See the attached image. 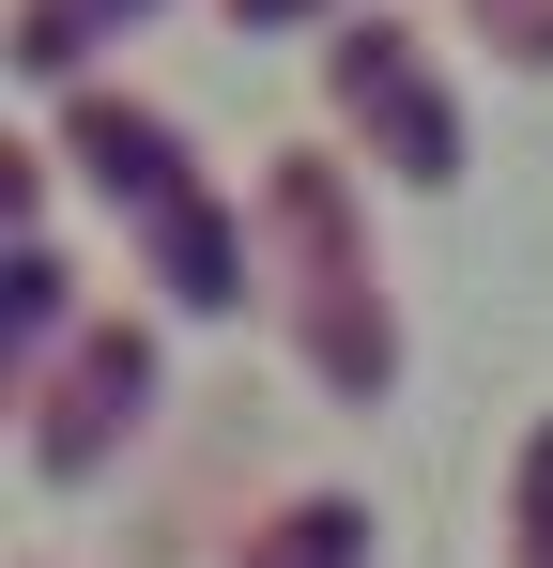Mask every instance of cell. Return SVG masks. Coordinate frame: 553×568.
Listing matches in <instances>:
<instances>
[{
  "mask_svg": "<svg viewBox=\"0 0 553 568\" xmlns=\"http://www.w3.org/2000/svg\"><path fill=\"white\" fill-rule=\"evenodd\" d=\"M276 231L308 246V354H323V384H384V307H369L354 246H339V185H323V154H276Z\"/></svg>",
  "mask_w": 553,
  "mask_h": 568,
  "instance_id": "obj_1",
  "label": "cell"
},
{
  "mask_svg": "<svg viewBox=\"0 0 553 568\" xmlns=\"http://www.w3.org/2000/svg\"><path fill=\"white\" fill-rule=\"evenodd\" d=\"M339 108L400 139V170H415V185H446L461 139H446V93L415 78V31H339Z\"/></svg>",
  "mask_w": 553,
  "mask_h": 568,
  "instance_id": "obj_2",
  "label": "cell"
},
{
  "mask_svg": "<svg viewBox=\"0 0 553 568\" xmlns=\"http://www.w3.org/2000/svg\"><path fill=\"white\" fill-rule=\"evenodd\" d=\"M139 384H154V369H139V338H123V323H92V354H78V399H47V462L78 476L92 446H108V399H139Z\"/></svg>",
  "mask_w": 553,
  "mask_h": 568,
  "instance_id": "obj_3",
  "label": "cell"
},
{
  "mask_svg": "<svg viewBox=\"0 0 553 568\" xmlns=\"http://www.w3.org/2000/svg\"><path fill=\"white\" fill-rule=\"evenodd\" d=\"M354 554H369V523H354V507H292L262 568H354Z\"/></svg>",
  "mask_w": 553,
  "mask_h": 568,
  "instance_id": "obj_4",
  "label": "cell"
},
{
  "mask_svg": "<svg viewBox=\"0 0 553 568\" xmlns=\"http://www.w3.org/2000/svg\"><path fill=\"white\" fill-rule=\"evenodd\" d=\"M92 16H108V0H31V16H16V62H31V78H62ZM123 16H139V0H123Z\"/></svg>",
  "mask_w": 553,
  "mask_h": 568,
  "instance_id": "obj_5",
  "label": "cell"
}]
</instances>
